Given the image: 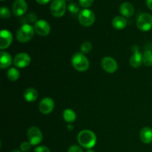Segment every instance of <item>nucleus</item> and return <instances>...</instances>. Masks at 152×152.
I'll return each mask as SVG.
<instances>
[{"label": "nucleus", "instance_id": "obj_1", "mask_svg": "<svg viewBox=\"0 0 152 152\" xmlns=\"http://www.w3.org/2000/svg\"><path fill=\"white\" fill-rule=\"evenodd\" d=\"M77 140L80 145L83 148L90 149L96 145V134L91 131L83 130L79 133Z\"/></svg>", "mask_w": 152, "mask_h": 152}, {"label": "nucleus", "instance_id": "obj_2", "mask_svg": "<svg viewBox=\"0 0 152 152\" xmlns=\"http://www.w3.org/2000/svg\"><path fill=\"white\" fill-rule=\"evenodd\" d=\"M34 28L29 24H24L16 31V39L22 43H25L32 39L34 36Z\"/></svg>", "mask_w": 152, "mask_h": 152}, {"label": "nucleus", "instance_id": "obj_3", "mask_svg": "<svg viewBox=\"0 0 152 152\" xmlns=\"http://www.w3.org/2000/svg\"><path fill=\"white\" fill-rule=\"evenodd\" d=\"M71 63L77 71L80 72L86 71L89 68V61L83 53H75L71 59Z\"/></svg>", "mask_w": 152, "mask_h": 152}, {"label": "nucleus", "instance_id": "obj_4", "mask_svg": "<svg viewBox=\"0 0 152 152\" xmlns=\"http://www.w3.org/2000/svg\"><path fill=\"white\" fill-rule=\"evenodd\" d=\"M78 19L83 26L90 27L94 23L96 16L92 10L89 9H83L79 13Z\"/></svg>", "mask_w": 152, "mask_h": 152}, {"label": "nucleus", "instance_id": "obj_5", "mask_svg": "<svg viewBox=\"0 0 152 152\" xmlns=\"http://www.w3.org/2000/svg\"><path fill=\"white\" fill-rule=\"evenodd\" d=\"M137 26L140 31L146 32L152 28V16L148 13H142L137 20Z\"/></svg>", "mask_w": 152, "mask_h": 152}, {"label": "nucleus", "instance_id": "obj_6", "mask_svg": "<svg viewBox=\"0 0 152 152\" xmlns=\"http://www.w3.org/2000/svg\"><path fill=\"white\" fill-rule=\"evenodd\" d=\"M50 10L55 17H62L66 10L65 0H53L50 4Z\"/></svg>", "mask_w": 152, "mask_h": 152}, {"label": "nucleus", "instance_id": "obj_7", "mask_svg": "<svg viewBox=\"0 0 152 152\" xmlns=\"http://www.w3.org/2000/svg\"><path fill=\"white\" fill-rule=\"evenodd\" d=\"M27 136H28V142L32 145H38L43 139L42 133L39 130V129L36 126H33L28 129Z\"/></svg>", "mask_w": 152, "mask_h": 152}, {"label": "nucleus", "instance_id": "obj_8", "mask_svg": "<svg viewBox=\"0 0 152 152\" xmlns=\"http://www.w3.org/2000/svg\"><path fill=\"white\" fill-rule=\"evenodd\" d=\"M34 31L38 34L39 36L41 37H46L50 34V26L47 21L44 19L38 20L35 24H34Z\"/></svg>", "mask_w": 152, "mask_h": 152}, {"label": "nucleus", "instance_id": "obj_9", "mask_svg": "<svg viewBox=\"0 0 152 152\" xmlns=\"http://www.w3.org/2000/svg\"><path fill=\"white\" fill-rule=\"evenodd\" d=\"M101 65L102 68L106 72L113 74L116 72L118 68V65L117 62L114 58L110 57V56H105L101 61Z\"/></svg>", "mask_w": 152, "mask_h": 152}, {"label": "nucleus", "instance_id": "obj_10", "mask_svg": "<svg viewBox=\"0 0 152 152\" xmlns=\"http://www.w3.org/2000/svg\"><path fill=\"white\" fill-rule=\"evenodd\" d=\"M31 60V56L28 53H19L13 59V64L17 68H23L30 65Z\"/></svg>", "mask_w": 152, "mask_h": 152}, {"label": "nucleus", "instance_id": "obj_11", "mask_svg": "<svg viewBox=\"0 0 152 152\" xmlns=\"http://www.w3.org/2000/svg\"><path fill=\"white\" fill-rule=\"evenodd\" d=\"M54 108V102L50 97H45L42 99L39 105V109L43 114H49Z\"/></svg>", "mask_w": 152, "mask_h": 152}, {"label": "nucleus", "instance_id": "obj_12", "mask_svg": "<svg viewBox=\"0 0 152 152\" xmlns=\"http://www.w3.org/2000/svg\"><path fill=\"white\" fill-rule=\"evenodd\" d=\"M28 10V4L25 0H16L12 6L13 13L16 16H22Z\"/></svg>", "mask_w": 152, "mask_h": 152}, {"label": "nucleus", "instance_id": "obj_13", "mask_svg": "<svg viewBox=\"0 0 152 152\" xmlns=\"http://www.w3.org/2000/svg\"><path fill=\"white\" fill-rule=\"evenodd\" d=\"M0 49L4 50L10 46L13 42V36L12 34L7 30H2L0 34Z\"/></svg>", "mask_w": 152, "mask_h": 152}, {"label": "nucleus", "instance_id": "obj_14", "mask_svg": "<svg viewBox=\"0 0 152 152\" xmlns=\"http://www.w3.org/2000/svg\"><path fill=\"white\" fill-rule=\"evenodd\" d=\"M134 53L130 58L129 63L131 66L133 68H139L142 63V55L139 51L138 46H134L133 47Z\"/></svg>", "mask_w": 152, "mask_h": 152}, {"label": "nucleus", "instance_id": "obj_15", "mask_svg": "<svg viewBox=\"0 0 152 152\" xmlns=\"http://www.w3.org/2000/svg\"><path fill=\"white\" fill-rule=\"evenodd\" d=\"M120 11L124 17L129 18L133 16L134 13V8L130 2H123L120 5Z\"/></svg>", "mask_w": 152, "mask_h": 152}, {"label": "nucleus", "instance_id": "obj_16", "mask_svg": "<svg viewBox=\"0 0 152 152\" xmlns=\"http://www.w3.org/2000/svg\"><path fill=\"white\" fill-rule=\"evenodd\" d=\"M140 137L143 143H151L152 142V129L149 127H145L142 129L140 133Z\"/></svg>", "mask_w": 152, "mask_h": 152}, {"label": "nucleus", "instance_id": "obj_17", "mask_svg": "<svg viewBox=\"0 0 152 152\" xmlns=\"http://www.w3.org/2000/svg\"><path fill=\"white\" fill-rule=\"evenodd\" d=\"M0 68L1 69H5V68H8L12 64V57L8 53L4 51L0 52Z\"/></svg>", "mask_w": 152, "mask_h": 152}, {"label": "nucleus", "instance_id": "obj_18", "mask_svg": "<svg viewBox=\"0 0 152 152\" xmlns=\"http://www.w3.org/2000/svg\"><path fill=\"white\" fill-rule=\"evenodd\" d=\"M23 96L27 102H33L37 100L38 98V91L35 88H30L24 91Z\"/></svg>", "mask_w": 152, "mask_h": 152}, {"label": "nucleus", "instance_id": "obj_19", "mask_svg": "<svg viewBox=\"0 0 152 152\" xmlns=\"http://www.w3.org/2000/svg\"><path fill=\"white\" fill-rule=\"evenodd\" d=\"M127 25V20L120 16H115L112 20V26L117 30H123Z\"/></svg>", "mask_w": 152, "mask_h": 152}, {"label": "nucleus", "instance_id": "obj_20", "mask_svg": "<svg viewBox=\"0 0 152 152\" xmlns=\"http://www.w3.org/2000/svg\"><path fill=\"white\" fill-rule=\"evenodd\" d=\"M63 119L67 123H73L76 120L77 115L75 112L71 109H65L63 111Z\"/></svg>", "mask_w": 152, "mask_h": 152}, {"label": "nucleus", "instance_id": "obj_21", "mask_svg": "<svg viewBox=\"0 0 152 152\" xmlns=\"http://www.w3.org/2000/svg\"><path fill=\"white\" fill-rule=\"evenodd\" d=\"M142 64L146 67L152 66V52L147 50L142 54Z\"/></svg>", "mask_w": 152, "mask_h": 152}, {"label": "nucleus", "instance_id": "obj_22", "mask_svg": "<svg viewBox=\"0 0 152 152\" xmlns=\"http://www.w3.org/2000/svg\"><path fill=\"white\" fill-rule=\"evenodd\" d=\"M7 78H8L10 81L14 82V81H16V80L19 78L20 74H19V71H18L16 68H11L7 71Z\"/></svg>", "mask_w": 152, "mask_h": 152}, {"label": "nucleus", "instance_id": "obj_23", "mask_svg": "<svg viewBox=\"0 0 152 152\" xmlns=\"http://www.w3.org/2000/svg\"><path fill=\"white\" fill-rule=\"evenodd\" d=\"M91 49V43L89 42H83L81 45V53H83V54H85V53H90Z\"/></svg>", "mask_w": 152, "mask_h": 152}, {"label": "nucleus", "instance_id": "obj_24", "mask_svg": "<svg viewBox=\"0 0 152 152\" xmlns=\"http://www.w3.org/2000/svg\"><path fill=\"white\" fill-rule=\"evenodd\" d=\"M0 16L2 19H8L11 16L10 10L6 7H1L0 10Z\"/></svg>", "mask_w": 152, "mask_h": 152}, {"label": "nucleus", "instance_id": "obj_25", "mask_svg": "<svg viewBox=\"0 0 152 152\" xmlns=\"http://www.w3.org/2000/svg\"><path fill=\"white\" fill-rule=\"evenodd\" d=\"M68 10L70 11V13H77L79 11H80V7H79L78 4H76L74 2H71L68 4Z\"/></svg>", "mask_w": 152, "mask_h": 152}, {"label": "nucleus", "instance_id": "obj_26", "mask_svg": "<svg viewBox=\"0 0 152 152\" xmlns=\"http://www.w3.org/2000/svg\"><path fill=\"white\" fill-rule=\"evenodd\" d=\"M25 19H26V20L25 21V24L28 23V22H34V23H36V22H37V16L35 13H29L28 16H25Z\"/></svg>", "mask_w": 152, "mask_h": 152}, {"label": "nucleus", "instance_id": "obj_27", "mask_svg": "<svg viewBox=\"0 0 152 152\" xmlns=\"http://www.w3.org/2000/svg\"><path fill=\"white\" fill-rule=\"evenodd\" d=\"M80 4L84 8L87 9L88 7H91L94 2V0H79Z\"/></svg>", "mask_w": 152, "mask_h": 152}, {"label": "nucleus", "instance_id": "obj_28", "mask_svg": "<svg viewBox=\"0 0 152 152\" xmlns=\"http://www.w3.org/2000/svg\"><path fill=\"white\" fill-rule=\"evenodd\" d=\"M31 144L29 142H22V144H21L20 145V148L21 150H22V151H25V152H27L29 151L30 149H31Z\"/></svg>", "mask_w": 152, "mask_h": 152}, {"label": "nucleus", "instance_id": "obj_29", "mask_svg": "<svg viewBox=\"0 0 152 152\" xmlns=\"http://www.w3.org/2000/svg\"><path fill=\"white\" fill-rule=\"evenodd\" d=\"M68 152H83V151L79 145H74L68 148Z\"/></svg>", "mask_w": 152, "mask_h": 152}, {"label": "nucleus", "instance_id": "obj_30", "mask_svg": "<svg viewBox=\"0 0 152 152\" xmlns=\"http://www.w3.org/2000/svg\"><path fill=\"white\" fill-rule=\"evenodd\" d=\"M34 152H50V151L48 147L42 145V146L37 147V148L34 149Z\"/></svg>", "mask_w": 152, "mask_h": 152}, {"label": "nucleus", "instance_id": "obj_31", "mask_svg": "<svg viewBox=\"0 0 152 152\" xmlns=\"http://www.w3.org/2000/svg\"><path fill=\"white\" fill-rule=\"evenodd\" d=\"M37 2L39 4H46L50 1V0H36Z\"/></svg>", "mask_w": 152, "mask_h": 152}, {"label": "nucleus", "instance_id": "obj_32", "mask_svg": "<svg viewBox=\"0 0 152 152\" xmlns=\"http://www.w3.org/2000/svg\"><path fill=\"white\" fill-rule=\"evenodd\" d=\"M145 1H146L147 7L152 10V0H145Z\"/></svg>", "mask_w": 152, "mask_h": 152}, {"label": "nucleus", "instance_id": "obj_33", "mask_svg": "<svg viewBox=\"0 0 152 152\" xmlns=\"http://www.w3.org/2000/svg\"><path fill=\"white\" fill-rule=\"evenodd\" d=\"M68 129L69 131H73L74 130V126H73V125L71 124H68Z\"/></svg>", "mask_w": 152, "mask_h": 152}, {"label": "nucleus", "instance_id": "obj_34", "mask_svg": "<svg viewBox=\"0 0 152 152\" xmlns=\"http://www.w3.org/2000/svg\"><path fill=\"white\" fill-rule=\"evenodd\" d=\"M86 152H94V150H92L91 148H90V149H88L87 151H86Z\"/></svg>", "mask_w": 152, "mask_h": 152}, {"label": "nucleus", "instance_id": "obj_35", "mask_svg": "<svg viewBox=\"0 0 152 152\" xmlns=\"http://www.w3.org/2000/svg\"><path fill=\"white\" fill-rule=\"evenodd\" d=\"M12 152H21V151L18 149H15V150H13V151H12Z\"/></svg>", "mask_w": 152, "mask_h": 152}, {"label": "nucleus", "instance_id": "obj_36", "mask_svg": "<svg viewBox=\"0 0 152 152\" xmlns=\"http://www.w3.org/2000/svg\"><path fill=\"white\" fill-rule=\"evenodd\" d=\"M65 1H71V0H65Z\"/></svg>", "mask_w": 152, "mask_h": 152}, {"label": "nucleus", "instance_id": "obj_37", "mask_svg": "<svg viewBox=\"0 0 152 152\" xmlns=\"http://www.w3.org/2000/svg\"><path fill=\"white\" fill-rule=\"evenodd\" d=\"M1 1H4V0H1Z\"/></svg>", "mask_w": 152, "mask_h": 152}]
</instances>
